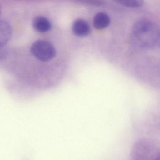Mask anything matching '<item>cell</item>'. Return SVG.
<instances>
[{
	"mask_svg": "<svg viewBox=\"0 0 160 160\" xmlns=\"http://www.w3.org/2000/svg\"><path fill=\"white\" fill-rule=\"evenodd\" d=\"M133 39L140 46L152 47L157 44L159 38L157 27L150 21L140 20L135 25L133 29Z\"/></svg>",
	"mask_w": 160,
	"mask_h": 160,
	"instance_id": "6da1fadb",
	"label": "cell"
},
{
	"mask_svg": "<svg viewBox=\"0 0 160 160\" xmlns=\"http://www.w3.org/2000/svg\"><path fill=\"white\" fill-rule=\"evenodd\" d=\"M30 51L33 57L44 62L50 61L56 55V48L54 46L45 40L35 41L32 45Z\"/></svg>",
	"mask_w": 160,
	"mask_h": 160,
	"instance_id": "7a4b0ae2",
	"label": "cell"
},
{
	"mask_svg": "<svg viewBox=\"0 0 160 160\" xmlns=\"http://www.w3.org/2000/svg\"><path fill=\"white\" fill-rule=\"evenodd\" d=\"M73 33L79 37H84L89 34L90 27L88 22L82 19H78L74 22L72 25Z\"/></svg>",
	"mask_w": 160,
	"mask_h": 160,
	"instance_id": "5b68a950",
	"label": "cell"
},
{
	"mask_svg": "<svg viewBox=\"0 0 160 160\" xmlns=\"http://www.w3.org/2000/svg\"><path fill=\"white\" fill-rule=\"evenodd\" d=\"M12 36L11 25L4 20L0 21V48L5 46Z\"/></svg>",
	"mask_w": 160,
	"mask_h": 160,
	"instance_id": "3957f363",
	"label": "cell"
},
{
	"mask_svg": "<svg viewBox=\"0 0 160 160\" xmlns=\"http://www.w3.org/2000/svg\"><path fill=\"white\" fill-rule=\"evenodd\" d=\"M118 3L122 5L127 7H138L143 5V2L140 0L137 1H121L117 2Z\"/></svg>",
	"mask_w": 160,
	"mask_h": 160,
	"instance_id": "52a82bcc",
	"label": "cell"
},
{
	"mask_svg": "<svg viewBox=\"0 0 160 160\" xmlns=\"http://www.w3.org/2000/svg\"><path fill=\"white\" fill-rule=\"evenodd\" d=\"M32 27L37 32L44 33L49 31L52 28L50 21L43 16L35 17L32 21Z\"/></svg>",
	"mask_w": 160,
	"mask_h": 160,
	"instance_id": "277c9868",
	"label": "cell"
},
{
	"mask_svg": "<svg viewBox=\"0 0 160 160\" xmlns=\"http://www.w3.org/2000/svg\"><path fill=\"white\" fill-rule=\"evenodd\" d=\"M1 12H2V8H1V6H0V16H1Z\"/></svg>",
	"mask_w": 160,
	"mask_h": 160,
	"instance_id": "ba28073f",
	"label": "cell"
},
{
	"mask_svg": "<svg viewBox=\"0 0 160 160\" xmlns=\"http://www.w3.org/2000/svg\"><path fill=\"white\" fill-rule=\"evenodd\" d=\"M93 23V26L96 29H103L108 27L110 24V18L105 13L99 12L94 16Z\"/></svg>",
	"mask_w": 160,
	"mask_h": 160,
	"instance_id": "8992f818",
	"label": "cell"
}]
</instances>
